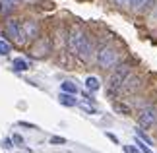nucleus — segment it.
Listing matches in <instances>:
<instances>
[{
	"label": "nucleus",
	"instance_id": "obj_1",
	"mask_svg": "<svg viewBox=\"0 0 157 153\" xmlns=\"http://www.w3.org/2000/svg\"><path fill=\"white\" fill-rule=\"evenodd\" d=\"M97 64H99V68H103V70L114 68V66L118 64V52L114 51L113 47H103L97 52Z\"/></svg>",
	"mask_w": 157,
	"mask_h": 153
},
{
	"label": "nucleus",
	"instance_id": "obj_2",
	"mask_svg": "<svg viewBox=\"0 0 157 153\" xmlns=\"http://www.w3.org/2000/svg\"><path fill=\"white\" fill-rule=\"evenodd\" d=\"M6 35H8L14 43H17V45H25V41H27V35L23 31V25L17 20H10L6 23Z\"/></svg>",
	"mask_w": 157,
	"mask_h": 153
},
{
	"label": "nucleus",
	"instance_id": "obj_3",
	"mask_svg": "<svg viewBox=\"0 0 157 153\" xmlns=\"http://www.w3.org/2000/svg\"><path fill=\"white\" fill-rule=\"evenodd\" d=\"M138 124H140V128H153L157 124V109L151 105L142 109L138 114Z\"/></svg>",
	"mask_w": 157,
	"mask_h": 153
},
{
	"label": "nucleus",
	"instance_id": "obj_4",
	"mask_svg": "<svg viewBox=\"0 0 157 153\" xmlns=\"http://www.w3.org/2000/svg\"><path fill=\"white\" fill-rule=\"evenodd\" d=\"M130 74V70H128V66H124V64H120L117 70H114V74L109 78V89L111 91H120V87H122V82H124V78Z\"/></svg>",
	"mask_w": 157,
	"mask_h": 153
},
{
	"label": "nucleus",
	"instance_id": "obj_5",
	"mask_svg": "<svg viewBox=\"0 0 157 153\" xmlns=\"http://www.w3.org/2000/svg\"><path fill=\"white\" fill-rule=\"evenodd\" d=\"M91 52H93V41L89 39L87 35H83L82 43H80V48H78V58L83 60V62H87V60L91 58Z\"/></svg>",
	"mask_w": 157,
	"mask_h": 153
},
{
	"label": "nucleus",
	"instance_id": "obj_6",
	"mask_svg": "<svg viewBox=\"0 0 157 153\" xmlns=\"http://www.w3.org/2000/svg\"><path fill=\"white\" fill-rule=\"evenodd\" d=\"M142 85V79L134 76V74H128L124 78V82H122V87H120V91H124V93H132V91H136L138 87Z\"/></svg>",
	"mask_w": 157,
	"mask_h": 153
},
{
	"label": "nucleus",
	"instance_id": "obj_7",
	"mask_svg": "<svg viewBox=\"0 0 157 153\" xmlns=\"http://www.w3.org/2000/svg\"><path fill=\"white\" fill-rule=\"evenodd\" d=\"M82 37H83L82 31H72L70 37H68V51H70V54H74V56H78V48H80Z\"/></svg>",
	"mask_w": 157,
	"mask_h": 153
},
{
	"label": "nucleus",
	"instance_id": "obj_8",
	"mask_svg": "<svg viewBox=\"0 0 157 153\" xmlns=\"http://www.w3.org/2000/svg\"><path fill=\"white\" fill-rule=\"evenodd\" d=\"M23 31H25L27 39H37L39 37V25H37V21L27 20L25 23H23Z\"/></svg>",
	"mask_w": 157,
	"mask_h": 153
},
{
	"label": "nucleus",
	"instance_id": "obj_9",
	"mask_svg": "<svg viewBox=\"0 0 157 153\" xmlns=\"http://www.w3.org/2000/svg\"><path fill=\"white\" fill-rule=\"evenodd\" d=\"M58 101H60V105H64V107H76L78 103H80L74 97V93H66V91H62V93L58 95Z\"/></svg>",
	"mask_w": 157,
	"mask_h": 153
},
{
	"label": "nucleus",
	"instance_id": "obj_10",
	"mask_svg": "<svg viewBox=\"0 0 157 153\" xmlns=\"http://www.w3.org/2000/svg\"><path fill=\"white\" fill-rule=\"evenodd\" d=\"M151 2H153V0H132V8H134V10H146V8H149V6H151Z\"/></svg>",
	"mask_w": 157,
	"mask_h": 153
},
{
	"label": "nucleus",
	"instance_id": "obj_11",
	"mask_svg": "<svg viewBox=\"0 0 157 153\" xmlns=\"http://www.w3.org/2000/svg\"><path fill=\"white\" fill-rule=\"evenodd\" d=\"M12 66H14V70H16V72H25V70L29 68L27 60H23V58H14V62H12Z\"/></svg>",
	"mask_w": 157,
	"mask_h": 153
},
{
	"label": "nucleus",
	"instance_id": "obj_12",
	"mask_svg": "<svg viewBox=\"0 0 157 153\" xmlns=\"http://www.w3.org/2000/svg\"><path fill=\"white\" fill-rule=\"evenodd\" d=\"M86 87L89 89V91H97L99 87H101V82L95 76H89L87 79H86Z\"/></svg>",
	"mask_w": 157,
	"mask_h": 153
},
{
	"label": "nucleus",
	"instance_id": "obj_13",
	"mask_svg": "<svg viewBox=\"0 0 157 153\" xmlns=\"http://www.w3.org/2000/svg\"><path fill=\"white\" fill-rule=\"evenodd\" d=\"M60 89L62 91H66V93H78V85L74 83V82H62L60 83Z\"/></svg>",
	"mask_w": 157,
	"mask_h": 153
},
{
	"label": "nucleus",
	"instance_id": "obj_14",
	"mask_svg": "<svg viewBox=\"0 0 157 153\" xmlns=\"http://www.w3.org/2000/svg\"><path fill=\"white\" fill-rule=\"evenodd\" d=\"M136 145H138V149H140L142 153H153L151 147H149V143H146L144 140H140L138 136H136Z\"/></svg>",
	"mask_w": 157,
	"mask_h": 153
},
{
	"label": "nucleus",
	"instance_id": "obj_15",
	"mask_svg": "<svg viewBox=\"0 0 157 153\" xmlns=\"http://www.w3.org/2000/svg\"><path fill=\"white\" fill-rule=\"evenodd\" d=\"M78 107H80L83 113H87V114H95V113H97L93 105H89V103H83V101H82V103H78Z\"/></svg>",
	"mask_w": 157,
	"mask_h": 153
},
{
	"label": "nucleus",
	"instance_id": "obj_16",
	"mask_svg": "<svg viewBox=\"0 0 157 153\" xmlns=\"http://www.w3.org/2000/svg\"><path fill=\"white\" fill-rule=\"evenodd\" d=\"M6 54H10V43L0 39V56H6Z\"/></svg>",
	"mask_w": 157,
	"mask_h": 153
},
{
	"label": "nucleus",
	"instance_id": "obj_17",
	"mask_svg": "<svg viewBox=\"0 0 157 153\" xmlns=\"http://www.w3.org/2000/svg\"><path fill=\"white\" fill-rule=\"evenodd\" d=\"M114 109H117L118 113H122V114H126V116H130V109L126 107V105H120V103H114Z\"/></svg>",
	"mask_w": 157,
	"mask_h": 153
},
{
	"label": "nucleus",
	"instance_id": "obj_18",
	"mask_svg": "<svg viewBox=\"0 0 157 153\" xmlns=\"http://www.w3.org/2000/svg\"><path fill=\"white\" fill-rule=\"evenodd\" d=\"M122 151L124 153H140L138 145H122Z\"/></svg>",
	"mask_w": 157,
	"mask_h": 153
},
{
	"label": "nucleus",
	"instance_id": "obj_19",
	"mask_svg": "<svg viewBox=\"0 0 157 153\" xmlns=\"http://www.w3.org/2000/svg\"><path fill=\"white\" fill-rule=\"evenodd\" d=\"M51 143H54V145H62V143H66V140L60 138V136H52V138H51Z\"/></svg>",
	"mask_w": 157,
	"mask_h": 153
},
{
	"label": "nucleus",
	"instance_id": "obj_20",
	"mask_svg": "<svg viewBox=\"0 0 157 153\" xmlns=\"http://www.w3.org/2000/svg\"><path fill=\"white\" fill-rule=\"evenodd\" d=\"M12 143H14V140H10V138L2 140V147H4V149H12V147H14V145H12Z\"/></svg>",
	"mask_w": 157,
	"mask_h": 153
},
{
	"label": "nucleus",
	"instance_id": "obj_21",
	"mask_svg": "<svg viewBox=\"0 0 157 153\" xmlns=\"http://www.w3.org/2000/svg\"><path fill=\"white\" fill-rule=\"evenodd\" d=\"M12 140H14L16 145H23V138L20 136V134H14V138H12Z\"/></svg>",
	"mask_w": 157,
	"mask_h": 153
},
{
	"label": "nucleus",
	"instance_id": "obj_22",
	"mask_svg": "<svg viewBox=\"0 0 157 153\" xmlns=\"http://www.w3.org/2000/svg\"><path fill=\"white\" fill-rule=\"evenodd\" d=\"M105 136H107L109 140H111V142H113V143H118V138H117V136H114V134H111V132H105Z\"/></svg>",
	"mask_w": 157,
	"mask_h": 153
},
{
	"label": "nucleus",
	"instance_id": "obj_23",
	"mask_svg": "<svg viewBox=\"0 0 157 153\" xmlns=\"http://www.w3.org/2000/svg\"><path fill=\"white\" fill-rule=\"evenodd\" d=\"M114 2H117L118 6H130V4H132V0H114Z\"/></svg>",
	"mask_w": 157,
	"mask_h": 153
},
{
	"label": "nucleus",
	"instance_id": "obj_24",
	"mask_svg": "<svg viewBox=\"0 0 157 153\" xmlns=\"http://www.w3.org/2000/svg\"><path fill=\"white\" fill-rule=\"evenodd\" d=\"M0 10H2V0H0Z\"/></svg>",
	"mask_w": 157,
	"mask_h": 153
}]
</instances>
